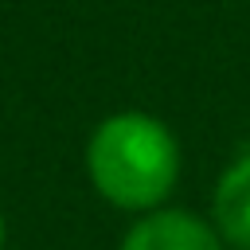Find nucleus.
<instances>
[{
	"instance_id": "f257e3e1",
	"label": "nucleus",
	"mask_w": 250,
	"mask_h": 250,
	"mask_svg": "<svg viewBox=\"0 0 250 250\" xmlns=\"http://www.w3.org/2000/svg\"><path fill=\"white\" fill-rule=\"evenodd\" d=\"M184 152L168 121L145 109H117L102 117L86 141V176L94 191L133 215H148L168 203L180 184Z\"/></svg>"
},
{
	"instance_id": "f03ea898",
	"label": "nucleus",
	"mask_w": 250,
	"mask_h": 250,
	"mask_svg": "<svg viewBox=\"0 0 250 250\" xmlns=\"http://www.w3.org/2000/svg\"><path fill=\"white\" fill-rule=\"evenodd\" d=\"M117 250H227V242L219 238L211 219L184 207H156L133 219Z\"/></svg>"
},
{
	"instance_id": "7ed1b4c3",
	"label": "nucleus",
	"mask_w": 250,
	"mask_h": 250,
	"mask_svg": "<svg viewBox=\"0 0 250 250\" xmlns=\"http://www.w3.org/2000/svg\"><path fill=\"white\" fill-rule=\"evenodd\" d=\"M211 227L227 250H250V148L227 160L211 188Z\"/></svg>"
},
{
	"instance_id": "20e7f679",
	"label": "nucleus",
	"mask_w": 250,
	"mask_h": 250,
	"mask_svg": "<svg viewBox=\"0 0 250 250\" xmlns=\"http://www.w3.org/2000/svg\"><path fill=\"white\" fill-rule=\"evenodd\" d=\"M4 242H8V219H4V211H0V250H4Z\"/></svg>"
}]
</instances>
